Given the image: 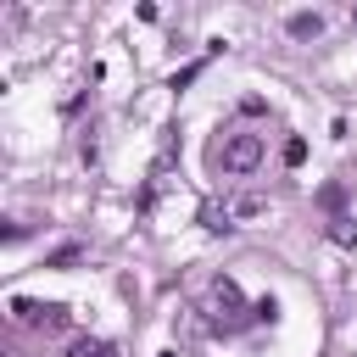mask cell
Returning a JSON list of instances; mask_svg holds the SVG:
<instances>
[{
    "instance_id": "277c9868",
    "label": "cell",
    "mask_w": 357,
    "mask_h": 357,
    "mask_svg": "<svg viewBox=\"0 0 357 357\" xmlns=\"http://www.w3.org/2000/svg\"><path fill=\"white\" fill-rule=\"evenodd\" d=\"M318 28H324V17H318V11H312V17H307V11H301V17H290V33H296V39H307V33H318Z\"/></svg>"
},
{
    "instance_id": "5b68a950",
    "label": "cell",
    "mask_w": 357,
    "mask_h": 357,
    "mask_svg": "<svg viewBox=\"0 0 357 357\" xmlns=\"http://www.w3.org/2000/svg\"><path fill=\"white\" fill-rule=\"evenodd\" d=\"M284 162L301 167V162H307V139H290V145H284Z\"/></svg>"
},
{
    "instance_id": "8992f818",
    "label": "cell",
    "mask_w": 357,
    "mask_h": 357,
    "mask_svg": "<svg viewBox=\"0 0 357 357\" xmlns=\"http://www.w3.org/2000/svg\"><path fill=\"white\" fill-rule=\"evenodd\" d=\"M73 357H106V346H95V340H78V346H73Z\"/></svg>"
},
{
    "instance_id": "6da1fadb",
    "label": "cell",
    "mask_w": 357,
    "mask_h": 357,
    "mask_svg": "<svg viewBox=\"0 0 357 357\" xmlns=\"http://www.w3.org/2000/svg\"><path fill=\"white\" fill-rule=\"evenodd\" d=\"M212 162H218L223 173H251V167L262 162V139H257V134H223V139L212 145Z\"/></svg>"
},
{
    "instance_id": "3957f363",
    "label": "cell",
    "mask_w": 357,
    "mask_h": 357,
    "mask_svg": "<svg viewBox=\"0 0 357 357\" xmlns=\"http://www.w3.org/2000/svg\"><path fill=\"white\" fill-rule=\"evenodd\" d=\"M11 312H17L22 324H45V329H61V324H67V307H56V301H50V307H39V301H28V296H17V301H11Z\"/></svg>"
},
{
    "instance_id": "7a4b0ae2",
    "label": "cell",
    "mask_w": 357,
    "mask_h": 357,
    "mask_svg": "<svg viewBox=\"0 0 357 357\" xmlns=\"http://www.w3.org/2000/svg\"><path fill=\"white\" fill-rule=\"evenodd\" d=\"M240 324H245V312H240V290H234L229 279H218V284H212V312H206V329L234 335Z\"/></svg>"
}]
</instances>
